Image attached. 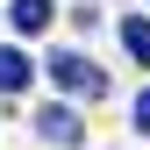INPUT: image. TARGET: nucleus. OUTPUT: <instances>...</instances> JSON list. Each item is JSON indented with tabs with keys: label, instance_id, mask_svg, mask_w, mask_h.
I'll list each match as a JSON object with an SVG mask.
<instances>
[{
	"label": "nucleus",
	"instance_id": "f257e3e1",
	"mask_svg": "<svg viewBox=\"0 0 150 150\" xmlns=\"http://www.w3.org/2000/svg\"><path fill=\"white\" fill-rule=\"evenodd\" d=\"M43 71H50V86L79 93V100H100V93H107V71L93 64V57H79V50H50V57H43Z\"/></svg>",
	"mask_w": 150,
	"mask_h": 150
},
{
	"label": "nucleus",
	"instance_id": "f03ea898",
	"mask_svg": "<svg viewBox=\"0 0 150 150\" xmlns=\"http://www.w3.org/2000/svg\"><path fill=\"white\" fill-rule=\"evenodd\" d=\"M36 129H43L57 150H79V143H86V122L71 115V107H43V115H36Z\"/></svg>",
	"mask_w": 150,
	"mask_h": 150
},
{
	"label": "nucleus",
	"instance_id": "7ed1b4c3",
	"mask_svg": "<svg viewBox=\"0 0 150 150\" xmlns=\"http://www.w3.org/2000/svg\"><path fill=\"white\" fill-rule=\"evenodd\" d=\"M29 79H36V64H29L14 43H0V100H7V93H22Z\"/></svg>",
	"mask_w": 150,
	"mask_h": 150
},
{
	"label": "nucleus",
	"instance_id": "20e7f679",
	"mask_svg": "<svg viewBox=\"0 0 150 150\" xmlns=\"http://www.w3.org/2000/svg\"><path fill=\"white\" fill-rule=\"evenodd\" d=\"M14 29H22V36H36V29H50V0H14Z\"/></svg>",
	"mask_w": 150,
	"mask_h": 150
},
{
	"label": "nucleus",
	"instance_id": "39448f33",
	"mask_svg": "<svg viewBox=\"0 0 150 150\" xmlns=\"http://www.w3.org/2000/svg\"><path fill=\"white\" fill-rule=\"evenodd\" d=\"M122 43H129V57H136V64H150V22H143V14H129V22H122Z\"/></svg>",
	"mask_w": 150,
	"mask_h": 150
},
{
	"label": "nucleus",
	"instance_id": "423d86ee",
	"mask_svg": "<svg viewBox=\"0 0 150 150\" xmlns=\"http://www.w3.org/2000/svg\"><path fill=\"white\" fill-rule=\"evenodd\" d=\"M136 129L150 136V93H136Z\"/></svg>",
	"mask_w": 150,
	"mask_h": 150
}]
</instances>
